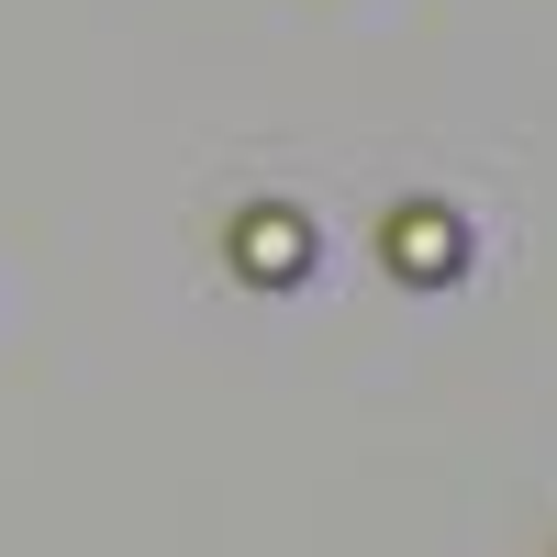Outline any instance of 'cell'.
Returning a JSON list of instances; mask_svg holds the SVG:
<instances>
[{
    "label": "cell",
    "instance_id": "cell-1",
    "mask_svg": "<svg viewBox=\"0 0 557 557\" xmlns=\"http://www.w3.org/2000/svg\"><path fill=\"white\" fill-rule=\"evenodd\" d=\"M301 257H312L301 212H278V201H268V212L235 223V268H246V278H301Z\"/></svg>",
    "mask_w": 557,
    "mask_h": 557
},
{
    "label": "cell",
    "instance_id": "cell-2",
    "mask_svg": "<svg viewBox=\"0 0 557 557\" xmlns=\"http://www.w3.org/2000/svg\"><path fill=\"white\" fill-rule=\"evenodd\" d=\"M457 257H469V246H457L446 212H401V223H391V268H401V278H457Z\"/></svg>",
    "mask_w": 557,
    "mask_h": 557
}]
</instances>
